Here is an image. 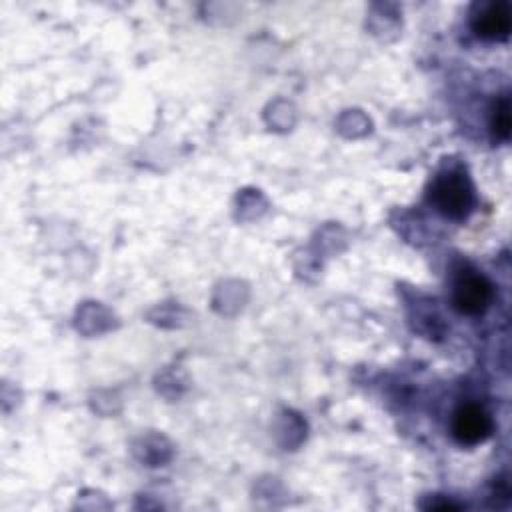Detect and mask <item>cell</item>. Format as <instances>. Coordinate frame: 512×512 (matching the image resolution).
<instances>
[{
	"mask_svg": "<svg viewBox=\"0 0 512 512\" xmlns=\"http://www.w3.org/2000/svg\"><path fill=\"white\" fill-rule=\"evenodd\" d=\"M510 22V6L506 2H490L474 16V30L482 38H506Z\"/></svg>",
	"mask_w": 512,
	"mask_h": 512,
	"instance_id": "4",
	"label": "cell"
},
{
	"mask_svg": "<svg viewBox=\"0 0 512 512\" xmlns=\"http://www.w3.org/2000/svg\"><path fill=\"white\" fill-rule=\"evenodd\" d=\"M430 200L444 216L464 218L474 204V192L464 172L450 170L436 178L430 190Z\"/></svg>",
	"mask_w": 512,
	"mask_h": 512,
	"instance_id": "1",
	"label": "cell"
},
{
	"mask_svg": "<svg viewBox=\"0 0 512 512\" xmlns=\"http://www.w3.org/2000/svg\"><path fill=\"white\" fill-rule=\"evenodd\" d=\"M492 420L478 404H462L452 416V436L460 444H478L488 438Z\"/></svg>",
	"mask_w": 512,
	"mask_h": 512,
	"instance_id": "3",
	"label": "cell"
},
{
	"mask_svg": "<svg viewBox=\"0 0 512 512\" xmlns=\"http://www.w3.org/2000/svg\"><path fill=\"white\" fill-rule=\"evenodd\" d=\"M492 130L496 136L500 138H508L510 134V106H508V98H502L494 112H492Z\"/></svg>",
	"mask_w": 512,
	"mask_h": 512,
	"instance_id": "5",
	"label": "cell"
},
{
	"mask_svg": "<svg viewBox=\"0 0 512 512\" xmlns=\"http://www.w3.org/2000/svg\"><path fill=\"white\" fill-rule=\"evenodd\" d=\"M492 300V284L478 272H462L454 282L452 302L464 314H480Z\"/></svg>",
	"mask_w": 512,
	"mask_h": 512,
	"instance_id": "2",
	"label": "cell"
}]
</instances>
